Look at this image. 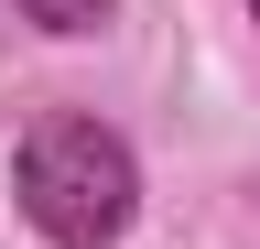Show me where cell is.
Here are the masks:
<instances>
[{
	"label": "cell",
	"mask_w": 260,
	"mask_h": 249,
	"mask_svg": "<svg viewBox=\"0 0 260 249\" xmlns=\"http://www.w3.org/2000/svg\"><path fill=\"white\" fill-rule=\"evenodd\" d=\"M11 195H22V217L54 249H109L130 228V206H141V173H130V141L109 119L54 109V119H32L22 152H11Z\"/></svg>",
	"instance_id": "6da1fadb"
},
{
	"label": "cell",
	"mask_w": 260,
	"mask_h": 249,
	"mask_svg": "<svg viewBox=\"0 0 260 249\" xmlns=\"http://www.w3.org/2000/svg\"><path fill=\"white\" fill-rule=\"evenodd\" d=\"M22 22H44V33H98L109 0H22Z\"/></svg>",
	"instance_id": "7a4b0ae2"
},
{
	"label": "cell",
	"mask_w": 260,
	"mask_h": 249,
	"mask_svg": "<svg viewBox=\"0 0 260 249\" xmlns=\"http://www.w3.org/2000/svg\"><path fill=\"white\" fill-rule=\"evenodd\" d=\"M249 11H260V0H249Z\"/></svg>",
	"instance_id": "3957f363"
}]
</instances>
